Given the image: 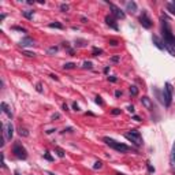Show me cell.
I'll use <instances>...</instances> for the list:
<instances>
[{"mask_svg":"<svg viewBox=\"0 0 175 175\" xmlns=\"http://www.w3.org/2000/svg\"><path fill=\"white\" fill-rule=\"evenodd\" d=\"M162 33H163L164 48L168 51L172 56H175V37H174V34H172L168 19L165 17H162Z\"/></svg>","mask_w":175,"mask_h":175,"instance_id":"6da1fadb","label":"cell"},{"mask_svg":"<svg viewBox=\"0 0 175 175\" xmlns=\"http://www.w3.org/2000/svg\"><path fill=\"white\" fill-rule=\"evenodd\" d=\"M103 141H104L105 144L108 145V146H111L112 149H115V151L121 152V153H123V152H127V151H130V148H129L127 145L122 144V142H118V141H115L114 138H110V137H104V138H103Z\"/></svg>","mask_w":175,"mask_h":175,"instance_id":"7a4b0ae2","label":"cell"},{"mask_svg":"<svg viewBox=\"0 0 175 175\" xmlns=\"http://www.w3.org/2000/svg\"><path fill=\"white\" fill-rule=\"evenodd\" d=\"M125 138H127L129 141H130L131 144H134L135 146H141L142 145V135H141V133L138 130H135V129H133V130H130L129 133H126Z\"/></svg>","mask_w":175,"mask_h":175,"instance_id":"3957f363","label":"cell"},{"mask_svg":"<svg viewBox=\"0 0 175 175\" xmlns=\"http://www.w3.org/2000/svg\"><path fill=\"white\" fill-rule=\"evenodd\" d=\"M12 153L17 156L18 159H21V160H25V159H27L26 149H25L24 146H22V144H19V142H15V144L12 145Z\"/></svg>","mask_w":175,"mask_h":175,"instance_id":"277c9868","label":"cell"},{"mask_svg":"<svg viewBox=\"0 0 175 175\" xmlns=\"http://www.w3.org/2000/svg\"><path fill=\"white\" fill-rule=\"evenodd\" d=\"M163 97H164V104L165 107H170L172 101V86L170 82L164 85V89H163Z\"/></svg>","mask_w":175,"mask_h":175,"instance_id":"5b68a950","label":"cell"},{"mask_svg":"<svg viewBox=\"0 0 175 175\" xmlns=\"http://www.w3.org/2000/svg\"><path fill=\"white\" fill-rule=\"evenodd\" d=\"M138 22H140V25H141L144 29H151L152 27V21H151V18L148 17L146 11H142V14L140 15V18H138Z\"/></svg>","mask_w":175,"mask_h":175,"instance_id":"8992f818","label":"cell"},{"mask_svg":"<svg viewBox=\"0 0 175 175\" xmlns=\"http://www.w3.org/2000/svg\"><path fill=\"white\" fill-rule=\"evenodd\" d=\"M108 3V1H107ZM108 6H110V8H111V14H112V17L114 18H118V19H125L126 18V14L123 12V11L119 8V7H116L114 3H108Z\"/></svg>","mask_w":175,"mask_h":175,"instance_id":"52a82bcc","label":"cell"},{"mask_svg":"<svg viewBox=\"0 0 175 175\" xmlns=\"http://www.w3.org/2000/svg\"><path fill=\"white\" fill-rule=\"evenodd\" d=\"M3 134L7 141H11L14 135V126L11 125V122H7L6 125H3Z\"/></svg>","mask_w":175,"mask_h":175,"instance_id":"ba28073f","label":"cell"},{"mask_svg":"<svg viewBox=\"0 0 175 175\" xmlns=\"http://www.w3.org/2000/svg\"><path fill=\"white\" fill-rule=\"evenodd\" d=\"M105 24H107L110 27H112L114 30H118L119 29L118 24H116V19H115L112 15H107V17H105Z\"/></svg>","mask_w":175,"mask_h":175,"instance_id":"9c48e42d","label":"cell"},{"mask_svg":"<svg viewBox=\"0 0 175 175\" xmlns=\"http://www.w3.org/2000/svg\"><path fill=\"white\" fill-rule=\"evenodd\" d=\"M141 104L144 105L146 110H149V111H152V110H153V101H152L149 97H146V96H144V97L141 99Z\"/></svg>","mask_w":175,"mask_h":175,"instance_id":"30bf717a","label":"cell"},{"mask_svg":"<svg viewBox=\"0 0 175 175\" xmlns=\"http://www.w3.org/2000/svg\"><path fill=\"white\" fill-rule=\"evenodd\" d=\"M33 44H34V41H33V38H30V37H24L19 41L21 47H32Z\"/></svg>","mask_w":175,"mask_h":175,"instance_id":"8fae6325","label":"cell"},{"mask_svg":"<svg viewBox=\"0 0 175 175\" xmlns=\"http://www.w3.org/2000/svg\"><path fill=\"white\" fill-rule=\"evenodd\" d=\"M152 41H153V44H155V45L159 48V49H165V48H164V44H163V41L160 40V38H159L156 34H153V36H152Z\"/></svg>","mask_w":175,"mask_h":175,"instance_id":"7c38bea8","label":"cell"},{"mask_svg":"<svg viewBox=\"0 0 175 175\" xmlns=\"http://www.w3.org/2000/svg\"><path fill=\"white\" fill-rule=\"evenodd\" d=\"M0 107H1V111H3L4 114L8 116V118H12V111H11V108L8 107L6 103H1V104H0Z\"/></svg>","mask_w":175,"mask_h":175,"instance_id":"4fadbf2b","label":"cell"},{"mask_svg":"<svg viewBox=\"0 0 175 175\" xmlns=\"http://www.w3.org/2000/svg\"><path fill=\"white\" fill-rule=\"evenodd\" d=\"M126 10L130 12H135L137 11V3L135 1H127L126 3Z\"/></svg>","mask_w":175,"mask_h":175,"instance_id":"5bb4252c","label":"cell"},{"mask_svg":"<svg viewBox=\"0 0 175 175\" xmlns=\"http://www.w3.org/2000/svg\"><path fill=\"white\" fill-rule=\"evenodd\" d=\"M170 163H171V165H175V142L172 144V148H171V155H170Z\"/></svg>","mask_w":175,"mask_h":175,"instance_id":"9a60e30c","label":"cell"},{"mask_svg":"<svg viewBox=\"0 0 175 175\" xmlns=\"http://www.w3.org/2000/svg\"><path fill=\"white\" fill-rule=\"evenodd\" d=\"M55 153H56L59 157H64V153H66V152L62 148H59V146H55Z\"/></svg>","mask_w":175,"mask_h":175,"instance_id":"2e32d148","label":"cell"},{"mask_svg":"<svg viewBox=\"0 0 175 175\" xmlns=\"http://www.w3.org/2000/svg\"><path fill=\"white\" fill-rule=\"evenodd\" d=\"M167 10H168L172 15H175V3L174 1H172V3H167Z\"/></svg>","mask_w":175,"mask_h":175,"instance_id":"e0dca14e","label":"cell"},{"mask_svg":"<svg viewBox=\"0 0 175 175\" xmlns=\"http://www.w3.org/2000/svg\"><path fill=\"white\" fill-rule=\"evenodd\" d=\"M24 17L25 18H27V19H32L33 18V14H34V11H24Z\"/></svg>","mask_w":175,"mask_h":175,"instance_id":"ac0fdd59","label":"cell"},{"mask_svg":"<svg viewBox=\"0 0 175 175\" xmlns=\"http://www.w3.org/2000/svg\"><path fill=\"white\" fill-rule=\"evenodd\" d=\"M49 27H56V29H63V25L59 24V22H52V24L48 25Z\"/></svg>","mask_w":175,"mask_h":175,"instance_id":"d6986e66","label":"cell"},{"mask_svg":"<svg viewBox=\"0 0 175 175\" xmlns=\"http://www.w3.org/2000/svg\"><path fill=\"white\" fill-rule=\"evenodd\" d=\"M130 94H131V96H137V94H138V88L134 86V85H133V86H130Z\"/></svg>","mask_w":175,"mask_h":175,"instance_id":"ffe728a7","label":"cell"},{"mask_svg":"<svg viewBox=\"0 0 175 175\" xmlns=\"http://www.w3.org/2000/svg\"><path fill=\"white\" fill-rule=\"evenodd\" d=\"M75 66H77L75 63H71V62H70V63H66V64H64L63 67H64V70H71V68H74Z\"/></svg>","mask_w":175,"mask_h":175,"instance_id":"44dd1931","label":"cell"},{"mask_svg":"<svg viewBox=\"0 0 175 175\" xmlns=\"http://www.w3.org/2000/svg\"><path fill=\"white\" fill-rule=\"evenodd\" d=\"M103 54V49H99V48H93V51H92V55L93 56H99V55Z\"/></svg>","mask_w":175,"mask_h":175,"instance_id":"7402d4cb","label":"cell"},{"mask_svg":"<svg viewBox=\"0 0 175 175\" xmlns=\"http://www.w3.org/2000/svg\"><path fill=\"white\" fill-rule=\"evenodd\" d=\"M19 134L24 135V137H27V135H29V131H27L26 129H24V127H19Z\"/></svg>","mask_w":175,"mask_h":175,"instance_id":"603a6c76","label":"cell"},{"mask_svg":"<svg viewBox=\"0 0 175 175\" xmlns=\"http://www.w3.org/2000/svg\"><path fill=\"white\" fill-rule=\"evenodd\" d=\"M101 167H103V162H100V160H99V162H96L93 164V168L94 170H99V168H101Z\"/></svg>","mask_w":175,"mask_h":175,"instance_id":"cb8c5ba5","label":"cell"},{"mask_svg":"<svg viewBox=\"0 0 175 175\" xmlns=\"http://www.w3.org/2000/svg\"><path fill=\"white\" fill-rule=\"evenodd\" d=\"M68 8H70V7H68V4H60V11H63V12H67L68 11Z\"/></svg>","mask_w":175,"mask_h":175,"instance_id":"d4e9b609","label":"cell"},{"mask_svg":"<svg viewBox=\"0 0 175 175\" xmlns=\"http://www.w3.org/2000/svg\"><path fill=\"white\" fill-rule=\"evenodd\" d=\"M44 157L47 159L48 162H52V160H54V159H52V156L49 155V152H45V153H44Z\"/></svg>","mask_w":175,"mask_h":175,"instance_id":"484cf974","label":"cell"},{"mask_svg":"<svg viewBox=\"0 0 175 175\" xmlns=\"http://www.w3.org/2000/svg\"><path fill=\"white\" fill-rule=\"evenodd\" d=\"M12 29L14 30H18V32H22V33H26V29H24V27H21V26H14Z\"/></svg>","mask_w":175,"mask_h":175,"instance_id":"4316f807","label":"cell"},{"mask_svg":"<svg viewBox=\"0 0 175 175\" xmlns=\"http://www.w3.org/2000/svg\"><path fill=\"white\" fill-rule=\"evenodd\" d=\"M92 67H93L92 62H85L84 63V68H92Z\"/></svg>","mask_w":175,"mask_h":175,"instance_id":"83f0119b","label":"cell"},{"mask_svg":"<svg viewBox=\"0 0 175 175\" xmlns=\"http://www.w3.org/2000/svg\"><path fill=\"white\" fill-rule=\"evenodd\" d=\"M54 52H57V47H51L48 49V54H54Z\"/></svg>","mask_w":175,"mask_h":175,"instance_id":"f1b7e54d","label":"cell"},{"mask_svg":"<svg viewBox=\"0 0 175 175\" xmlns=\"http://www.w3.org/2000/svg\"><path fill=\"white\" fill-rule=\"evenodd\" d=\"M36 90H37L38 93H43V86H41V84H37V85H36Z\"/></svg>","mask_w":175,"mask_h":175,"instance_id":"f546056e","label":"cell"},{"mask_svg":"<svg viewBox=\"0 0 175 175\" xmlns=\"http://www.w3.org/2000/svg\"><path fill=\"white\" fill-rule=\"evenodd\" d=\"M146 167H148L149 172H155V168L152 167V165H151V163H149V162H146Z\"/></svg>","mask_w":175,"mask_h":175,"instance_id":"4dcf8cb0","label":"cell"},{"mask_svg":"<svg viewBox=\"0 0 175 175\" xmlns=\"http://www.w3.org/2000/svg\"><path fill=\"white\" fill-rule=\"evenodd\" d=\"M96 103H97L99 105H103V104H104V103H103V100H101L100 96H97V97H96Z\"/></svg>","mask_w":175,"mask_h":175,"instance_id":"1f68e13d","label":"cell"},{"mask_svg":"<svg viewBox=\"0 0 175 175\" xmlns=\"http://www.w3.org/2000/svg\"><path fill=\"white\" fill-rule=\"evenodd\" d=\"M121 114V110H119V108H114V110H112V115H119Z\"/></svg>","mask_w":175,"mask_h":175,"instance_id":"d6a6232c","label":"cell"},{"mask_svg":"<svg viewBox=\"0 0 175 175\" xmlns=\"http://www.w3.org/2000/svg\"><path fill=\"white\" fill-rule=\"evenodd\" d=\"M25 55H26V56H29V57H33L34 56L33 52H29V51H25Z\"/></svg>","mask_w":175,"mask_h":175,"instance_id":"836d02e7","label":"cell"},{"mask_svg":"<svg viewBox=\"0 0 175 175\" xmlns=\"http://www.w3.org/2000/svg\"><path fill=\"white\" fill-rule=\"evenodd\" d=\"M119 59H121L119 56H114V57L111 59V62H114V63H118V62H119Z\"/></svg>","mask_w":175,"mask_h":175,"instance_id":"e575fe53","label":"cell"},{"mask_svg":"<svg viewBox=\"0 0 175 175\" xmlns=\"http://www.w3.org/2000/svg\"><path fill=\"white\" fill-rule=\"evenodd\" d=\"M110 44H111L112 47H116V45H118V41H116V40H111V41H110Z\"/></svg>","mask_w":175,"mask_h":175,"instance_id":"d590c367","label":"cell"},{"mask_svg":"<svg viewBox=\"0 0 175 175\" xmlns=\"http://www.w3.org/2000/svg\"><path fill=\"white\" fill-rule=\"evenodd\" d=\"M73 110H74V111H79V107H78L77 103H74V104H73Z\"/></svg>","mask_w":175,"mask_h":175,"instance_id":"8d00e7d4","label":"cell"},{"mask_svg":"<svg viewBox=\"0 0 175 175\" xmlns=\"http://www.w3.org/2000/svg\"><path fill=\"white\" fill-rule=\"evenodd\" d=\"M127 110H129V112H131V114L134 112V107H133V105H129V107H127Z\"/></svg>","mask_w":175,"mask_h":175,"instance_id":"74e56055","label":"cell"},{"mask_svg":"<svg viewBox=\"0 0 175 175\" xmlns=\"http://www.w3.org/2000/svg\"><path fill=\"white\" fill-rule=\"evenodd\" d=\"M108 79H110L111 82H116V81H118V79H116L115 77H108Z\"/></svg>","mask_w":175,"mask_h":175,"instance_id":"f35d334b","label":"cell"},{"mask_svg":"<svg viewBox=\"0 0 175 175\" xmlns=\"http://www.w3.org/2000/svg\"><path fill=\"white\" fill-rule=\"evenodd\" d=\"M59 118H60V115H59V114H54V115H52V119H59Z\"/></svg>","mask_w":175,"mask_h":175,"instance_id":"ab89813d","label":"cell"},{"mask_svg":"<svg viewBox=\"0 0 175 175\" xmlns=\"http://www.w3.org/2000/svg\"><path fill=\"white\" fill-rule=\"evenodd\" d=\"M133 119H134V121H137V122L141 121V118H140V116H137V115H134V116H133Z\"/></svg>","mask_w":175,"mask_h":175,"instance_id":"60d3db41","label":"cell"},{"mask_svg":"<svg viewBox=\"0 0 175 175\" xmlns=\"http://www.w3.org/2000/svg\"><path fill=\"white\" fill-rule=\"evenodd\" d=\"M121 94H122V92H121V90H116V92H115V96H116V97H119Z\"/></svg>","mask_w":175,"mask_h":175,"instance_id":"b9f144b4","label":"cell"},{"mask_svg":"<svg viewBox=\"0 0 175 175\" xmlns=\"http://www.w3.org/2000/svg\"><path fill=\"white\" fill-rule=\"evenodd\" d=\"M63 110H64V111H68V107H67V104H63Z\"/></svg>","mask_w":175,"mask_h":175,"instance_id":"7bdbcfd3","label":"cell"},{"mask_svg":"<svg viewBox=\"0 0 175 175\" xmlns=\"http://www.w3.org/2000/svg\"><path fill=\"white\" fill-rule=\"evenodd\" d=\"M51 78H52V79H56V81H57V77L55 74H51Z\"/></svg>","mask_w":175,"mask_h":175,"instance_id":"ee69618b","label":"cell"},{"mask_svg":"<svg viewBox=\"0 0 175 175\" xmlns=\"http://www.w3.org/2000/svg\"><path fill=\"white\" fill-rule=\"evenodd\" d=\"M48 175H55V174H54V172H48Z\"/></svg>","mask_w":175,"mask_h":175,"instance_id":"f6af8a7d","label":"cell"},{"mask_svg":"<svg viewBox=\"0 0 175 175\" xmlns=\"http://www.w3.org/2000/svg\"><path fill=\"white\" fill-rule=\"evenodd\" d=\"M116 175H123V174H121V172H116Z\"/></svg>","mask_w":175,"mask_h":175,"instance_id":"bcb514c9","label":"cell"},{"mask_svg":"<svg viewBox=\"0 0 175 175\" xmlns=\"http://www.w3.org/2000/svg\"><path fill=\"white\" fill-rule=\"evenodd\" d=\"M15 175H19V174H18V171H15Z\"/></svg>","mask_w":175,"mask_h":175,"instance_id":"7dc6e473","label":"cell"}]
</instances>
